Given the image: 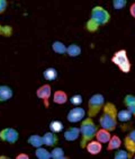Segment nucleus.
<instances>
[{
    "label": "nucleus",
    "instance_id": "nucleus-14",
    "mask_svg": "<svg viewBox=\"0 0 135 159\" xmlns=\"http://www.w3.org/2000/svg\"><path fill=\"white\" fill-rule=\"evenodd\" d=\"M86 147H87V150H88V152L91 153V155H98L101 151V143L98 140L89 141V142L87 143Z\"/></svg>",
    "mask_w": 135,
    "mask_h": 159
},
{
    "label": "nucleus",
    "instance_id": "nucleus-32",
    "mask_svg": "<svg viewBox=\"0 0 135 159\" xmlns=\"http://www.w3.org/2000/svg\"><path fill=\"white\" fill-rule=\"evenodd\" d=\"M17 158H18V159H22V158H24V159H28V158H29V157H28L27 155H25V153H20V155H18V156H17Z\"/></svg>",
    "mask_w": 135,
    "mask_h": 159
},
{
    "label": "nucleus",
    "instance_id": "nucleus-19",
    "mask_svg": "<svg viewBox=\"0 0 135 159\" xmlns=\"http://www.w3.org/2000/svg\"><path fill=\"white\" fill-rule=\"evenodd\" d=\"M44 78L47 81H54V80L58 78V71H56L55 68H47L43 74Z\"/></svg>",
    "mask_w": 135,
    "mask_h": 159
},
{
    "label": "nucleus",
    "instance_id": "nucleus-17",
    "mask_svg": "<svg viewBox=\"0 0 135 159\" xmlns=\"http://www.w3.org/2000/svg\"><path fill=\"white\" fill-rule=\"evenodd\" d=\"M132 116H133V114L128 108L117 112V120L120 121V122H127V121H129V120L132 119Z\"/></svg>",
    "mask_w": 135,
    "mask_h": 159
},
{
    "label": "nucleus",
    "instance_id": "nucleus-24",
    "mask_svg": "<svg viewBox=\"0 0 135 159\" xmlns=\"http://www.w3.org/2000/svg\"><path fill=\"white\" fill-rule=\"evenodd\" d=\"M50 130L54 133H59V132H61L63 130V123L60 122V121H52V122L50 123Z\"/></svg>",
    "mask_w": 135,
    "mask_h": 159
},
{
    "label": "nucleus",
    "instance_id": "nucleus-31",
    "mask_svg": "<svg viewBox=\"0 0 135 159\" xmlns=\"http://www.w3.org/2000/svg\"><path fill=\"white\" fill-rule=\"evenodd\" d=\"M129 12H131L132 17H134L135 18V3H133L132 6H131V8H129Z\"/></svg>",
    "mask_w": 135,
    "mask_h": 159
},
{
    "label": "nucleus",
    "instance_id": "nucleus-28",
    "mask_svg": "<svg viewBox=\"0 0 135 159\" xmlns=\"http://www.w3.org/2000/svg\"><path fill=\"white\" fill-rule=\"evenodd\" d=\"M11 33H12V28L10 26H2V25H0V35L10 36Z\"/></svg>",
    "mask_w": 135,
    "mask_h": 159
},
{
    "label": "nucleus",
    "instance_id": "nucleus-27",
    "mask_svg": "<svg viewBox=\"0 0 135 159\" xmlns=\"http://www.w3.org/2000/svg\"><path fill=\"white\" fill-rule=\"evenodd\" d=\"M126 3H127V0H113V7L116 10L123 9Z\"/></svg>",
    "mask_w": 135,
    "mask_h": 159
},
{
    "label": "nucleus",
    "instance_id": "nucleus-4",
    "mask_svg": "<svg viewBox=\"0 0 135 159\" xmlns=\"http://www.w3.org/2000/svg\"><path fill=\"white\" fill-rule=\"evenodd\" d=\"M105 103V97L101 94H95L92 95L88 103V115L90 117L96 116L100 112Z\"/></svg>",
    "mask_w": 135,
    "mask_h": 159
},
{
    "label": "nucleus",
    "instance_id": "nucleus-10",
    "mask_svg": "<svg viewBox=\"0 0 135 159\" xmlns=\"http://www.w3.org/2000/svg\"><path fill=\"white\" fill-rule=\"evenodd\" d=\"M14 95L12 89L9 86L6 85H0V102H7Z\"/></svg>",
    "mask_w": 135,
    "mask_h": 159
},
{
    "label": "nucleus",
    "instance_id": "nucleus-20",
    "mask_svg": "<svg viewBox=\"0 0 135 159\" xmlns=\"http://www.w3.org/2000/svg\"><path fill=\"white\" fill-rule=\"evenodd\" d=\"M67 53L68 55H70L72 58L74 57H79L81 54V48L77 44H70V45L67 48Z\"/></svg>",
    "mask_w": 135,
    "mask_h": 159
},
{
    "label": "nucleus",
    "instance_id": "nucleus-21",
    "mask_svg": "<svg viewBox=\"0 0 135 159\" xmlns=\"http://www.w3.org/2000/svg\"><path fill=\"white\" fill-rule=\"evenodd\" d=\"M120 144H122V141L120 139L117 137V135H113L111 137L109 141H108V150H115V149H118L120 147Z\"/></svg>",
    "mask_w": 135,
    "mask_h": 159
},
{
    "label": "nucleus",
    "instance_id": "nucleus-6",
    "mask_svg": "<svg viewBox=\"0 0 135 159\" xmlns=\"http://www.w3.org/2000/svg\"><path fill=\"white\" fill-rule=\"evenodd\" d=\"M18 132L12 128H6L0 131V139L5 142H8L10 144H14L16 141L18 140Z\"/></svg>",
    "mask_w": 135,
    "mask_h": 159
},
{
    "label": "nucleus",
    "instance_id": "nucleus-33",
    "mask_svg": "<svg viewBox=\"0 0 135 159\" xmlns=\"http://www.w3.org/2000/svg\"><path fill=\"white\" fill-rule=\"evenodd\" d=\"M134 157H135V156H134Z\"/></svg>",
    "mask_w": 135,
    "mask_h": 159
},
{
    "label": "nucleus",
    "instance_id": "nucleus-11",
    "mask_svg": "<svg viewBox=\"0 0 135 159\" xmlns=\"http://www.w3.org/2000/svg\"><path fill=\"white\" fill-rule=\"evenodd\" d=\"M59 138L58 135L54 133V132H46L45 134L43 135V142L45 146L47 147H53V146H55L58 143Z\"/></svg>",
    "mask_w": 135,
    "mask_h": 159
},
{
    "label": "nucleus",
    "instance_id": "nucleus-3",
    "mask_svg": "<svg viewBox=\"0 0 135 159\" xmlns=\"http://www.w3.org/2000/svg\"><path fill=\"white\" fill-rule=\"evenodd\" d=\"M111 62L115 63L117 67L120 68V71H123L124 74H127L131 70V62H129L127 54H126L125 50H120L117 51L114 57L111 58Z\"/></svg>",
    "mask_w": 135,
    "mask_h": 159
},
{
    "label": "nucleus",
    "instance_id": "nucleus-29",
    "mask_svg": "<svg viewBox=\"0 0 135 159\" xmlns=\"http://www.w3.org/2000/svg\"><path fill=\"white\" fill-rule=\"evenodd\" d=\"M70 103L72 105L78 106V105H80L81 103H82V96L81 95H73L70 98Z\"/></svg>",
    "mask_w": 135,
    "mask_h": 159
},
{
    "label": "nucleus",
    "instance_id": "nucleus-25",
    "mask_svg": "<svg viewBox=\"0 0 135 159\" xmlns=\"http://www.w3.org/2000/svg\"><path fill=\"white\" fill-rule=\"evenodd\" d=\"M51 157L54 159H63L65 158V155H64V150L62 149V148H54V149L51 151Z\"/></svg>",
    "mask_w": 135,
    "mask_h": 159
},
{
    "label": "nucleus",
    "instance_id": "nucleus-9",
    "mask_svg": "<svg viewBox=\"0 0 135 159\" xmlns=\"http://www.w3.org/2000/svg\"><path fill=\"white\" fill-rule=\"evenodd\" d=\"M125 147L131 155L135 153V130L131 131L125 138Z\"/></svg>",
    "mask_w": 135,
    "mask_h": 159
},
{
    "label": "nucleus",
    "instance_id": "nucleus-23",
    "mask_svg": "<svg viewBox=\"0 0 135 159\" xmlns=\"http://www.w3.org/2000/svg\"><path fill=\"white\" fill-rule=\"evenodd\" d=\"M35 155H36V157L38 159H50V158H52V157H51V152H50L49 150H46L45 148H42V147L36 148Z\"/></svg>",
    "mask_w": 135,
    "mask_h": 159
},
{
    "label": "nucleus",
    "instance_id": "nucleus-16",
    "mask_svg": "<svg viewBox=\"0 0 135 159\" xmlns=\"http://www.w3.org/2000/svg\"><path fill=\"white\" fill-rule=\"evenodd\" d=\"M67 101H68V96L64 92L58 90V92L54 93V95H53V102H54L55 104H64V103H67Z\"/></svg>",
    "mask_w": 135,
    "mask_h": 159
},
{
    "label": "nucleus",
    "instance_id": "nucleus-26",
    "mask_svg": "<svg viewBox=\"0 0 135 159\" xmlns=\"http://www.w3.org/2000/svg\"><path fill=\"white\" fill-rule=\"evenodd\" d=\"M131 157H132V155L126 150H118L115 153V159H128Z\"/></svg>",
    "mask_w": 135,
    "mask_h": 159
},
{
    "label": "nucleus",
    "instance_id": "nucleus-5",
    "mask_svg": "<svg viewBox=\"0 0 135 159\" xmlns=\"http://www.w3.org/2000/svg\"><path fill=\"white\" fill-rule=\"evenodd\" d=\"M109 18H111L109 12H108L106 9H104L102 7L96 6L92 8L90 19L95 21L96 24H98L99 26H100V25L107 24L108 21H109Z\"/></svg>",
    "mask_w": 135,
    "mask_h": 159
},
{
    "label": "nucleus",
    "instance_id": "nucleus-7",
    "mask_svg": "<svg viewBox=\"0 0 135 159\" xmlns=\"http://www.w3.org/2000/svg\"><path fill=\"white\" fill-rule=\"evenodd\" d=\"M86 116V111L83 110L82 107H74L68 113V121L71 123H77L82 121Z\"/></svg>",
    "mask_w": 135,
    "mask_h": 159
},
{
    "label": "nucleus",
    "instance_id": "nucleus-8",
    "mask_svg": "<svg viewBox=\"0 0 135 159\" xmlns=\"http://www.w3.org/2000/svg\"><path fill=\"white\" fill-rule=\"evenodd\" d=\"M36 95L40 99H42V101L44 102L45 107H49V102L47 101H49L50 96H51V86L43 85L42 87H40V88L36 90Z\"/></svg>",
    "mask_w": 135,
    "mask_h": 159
},
{
    "label": "nucleus",
    "instance_id": "nucleus-30",
    "mask_svg": "<svg viewBox=\"0 0 135 159\" xmlns=\"http://www.w3.org/2000/svg\"><path fill=\"white\" fill-rule=\"evenodd\" d=\"M7 5H8L7 0H0V14H2L7 9Z\"/></svg>",
    "mask_w": 135,
    "mask_h": 159
},
{
    "label": "nucleus",
    "instance_id": "nucleus-1",
    "mask_svg": "<svg viewBox=\"0 0 135 159\" xmlns=\"http://www.w3.org/2000/svg\"><path fill=\"white\" fill-rule=\"evenodd\" d=\"M101 128L106 129L111 132L116 129L117 125V110L116 106L111 103L104 105V113L99 120Z\"/></svg>",
    "mask_w": 135,
    "mask_h": 159
},
{
    "label": "nucleus",
    "instance_id": "nucleus-13",
    "mask_svg": "<svg viewBox=\"0 0 135 159\" xmlns=\"http://www.w3.org/2000/svg\"><path fill=\"white\" fill-rule=\"evenodd\" d=\"M80 135H81V133H80L79 128H70L64 132V139L68 141L77 140Z\"/></svg>",
    "mask_w": 135,
    "mask_h": 159
},
{
    "label": "nucleus",
    "instance_id": "nucleus-15",
    "mask_svg": "<svg viewBox=\"0 0 135 159\" xmlns=\"http://www.w3.org/2000/svg\"><path fill=\"white\" fill-rule=\"evenodd\" d=\"M27 142L31 144L32 147H35V148H38V147H42V144H44L43 142V137H41L38 134H33L31 135L29 138H28Z\"/></svg>",
    "mask_w": 135,
    "mask_h": 159
},
{
    "label": "nucleus",
    "instance_id": "nucleus-12",
    "mask_svg": "<svg viewBox=\"0 0 135 159\" xmlns=\"http://www.w3.org/2000/svg\"><path fill=\"white\" fill-rule=\"evenodd\" d=\"M111 137V133H109V131L104 128L100 129V130H97V132H96V138H97V140H98L100 143H108Z\"/></svg>",
    "mask_w": 135,
    "mask_h": 159
},
{
    "label": "nucleus",
    "instance_id": "nucleus-18",
    "mask_svg": "<svg viewBox=\"0 0 135 159\" xmlns=\"http://www.w3.org/2000/svg\"><path fill=\"white\" fill-rule=\"evenodd\" d=\"M124 103H125L126 107L132 112V114L135 116V96L126 95L125 98H124Z\"/></svg>",
    "mask_w": 135,
    "mask_h": 159
},
{
    "label": "nucleus",
    "instance_id": "nucleus-2",
    "mask_svg": "<svg viewBox=\"0 0 135 159\" xmlns=\"http://www.w3.org/2000/svg\"><path fill=\"white\" fill-rule=\"evenodd\" d=\"M97 132V125L95 124V122L92 121V117H87L86 120H83L80 126V133H81V148H86L87 143L89 141L92 140V138L96 135Z\"/></svg>",
    "mask_w": 135,
    "mask_h": 159
},
{
    "label": "nucleus",
    "instance_id": "nucleus-22",
    "mask_svg": "<svg viewBox=\"0 0 135 159\" xmlns=\"http://www.w3.org/2000/svg\"><path fill=\"white\" fill-rule=\"evenodd\" d=\"M52 49H53V51L55 53H58V54H64V53H67V46L62 42H60V41L53 42Z\"/></svg>",
    "mask_w": 135,
    "mask_h": 159
}]
</instances>
